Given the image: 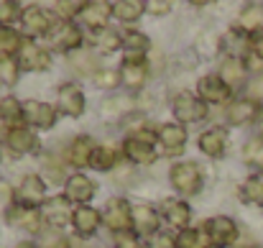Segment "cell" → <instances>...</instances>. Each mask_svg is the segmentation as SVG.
I'll return each mask as SVG.
<instances>
[{"instance_id":"cell-1","label":"cell","mask_w":263,"mask_h":248,"mask_svg":"<svg viewBox=\"0 0 263 248\" xmlns=\"http://www.w3.org/2000/svg\"><path fill=\"white\" fill-rule=\"evenodd\" d=\"M120 154H123L125 162H130L133 166L156 164V159H159V138H156V131H151L148 126L133 128V131L125 136Z\"/></svg>"},{"instance_id":"cell-2","label":"cell","mask_w":263,"mask_h":248,"mask_svg":"<svg viewBox=\"0 0 263 248\" xmlns=\"http://www.w3.org/2000/svg\"><path fill=\"white\" fill-rule=\"evenodd\" d=\"M169 184H172V189L181 200L184 197H194L204 187V171H202V166L197 162H192V159L174 162L169 166Z\"/></svg>"},{"instance_id":"cell-3","label":"cell","mask_w":263,"mask_h":248,"mask_svg":"<svg viewBox=\"0 0 263 248\" xmlns=\"http://www.w3.org/2000/svg\"><path fill=\"white\" fill-rule=\"evenodd\" d=\"M133 207L125 197H110L102 205V225L115 236L133 233Z\"/></svg>"},{"instance_id":"cell-4","label":"cell","mask_w":263,"mask_h":248,"mask_svg":"<svg viewBox=\"0 0 263 248\" xmlns=\"http://www.w3.org/2000/svg\"><path fill=\"white\" fill-rule=\"evenodd\" d=\"M172 115L181 126H197L210 115V105L197 92H176L172 100Z\"/></svg>"},{"instance_id":"cell-5","label":"cell","mask_w":263,"mask_h":248,"mask_svg":"<svg viewBox=\"0 0 263 248\" xmlns=\"http://www.w3.org/2000/svg\"><path fill=\"white\" fill-rule=\"evenodd\" d=\"M46 39H49V46L54 51L64 54V57L80 51L82 44H85L82 26H77V21H62V18H57V23H54V28Z\"/></svg>"},{"instance_id":"cell-6","label":"cell","mask_w":263,"mask_h":248,"mask_svg":"<svg viewBox=\"0 0 263 248\" xmlns=\"http://www.w3.org/2000/svg\"><path fill=\"white\" fill-rule=\"evenodd\" d=\"M49 189H46V179L41 174H23L21 182L15 184L13 189V200L23 207H31V210H41L49 200Z\"/></svg>"},{"instance_id":"cell-7","label":"cell","mask_w":263,"mask_h":248,"mask_svg":"<svg viewBox=\"0 0 263 248\" xmlns=\"http://www.w3.org/2000/svg\"><path fill=\"white\" fill-rule=\"evenodd\" d=\"M3 218H5L8 225H13L15 231H21V233H26V236H39V233L44 231V225H46L41 210L23 207V205H18L15 200L3 210Z\"/></svg>"},{"instance_id":"cell-8","label":"cell","mask_w":263,"mask_h":248,"mask_svg":"<svg viewBox=\"0 0 263 248\" xmlns=\"http://www.w3.org/2000/svg\"><path fill=\"white\" fill-rule=\"evenodd\" d=\"M54 105H57L59 115L77 120V118H82L87 113V95H85L82 84L64 82L59 84V90H57V102Z\"/></svg>"},{"instance_id":"cell-9","label":"cell","mask_w":263,"mask_h":248,"mask_svg":"<svg viewBox=\"0 0 263 248\" xmlns=\"http://www.w3.org/2000/svg\"><path fill=\"white\" fill-rule=\"evenodd\" d=\"M54 23H57V18L46 8H41V5H26L23 18H21V33L26 39H31V41L46 39L51 33Z\"/></svg>"},{"instance_id":"cell-10","label":"cell","mask_w":263,"mask_h":248,"mask_svg":"<svg viewBox=\"0 0 263 248\" xmlns=\"http://www.w3.org/2000/svg\"><path fill=\"white\" fill-rule=\"evenodd\" d=\"M202 228L207 231L212 248H230V246H235L238 238H240V228H238V223H235L230 215L207 218Z\"/></svg>"},{"instance_id":"cell-11","label":"cell","mask_w":263,"mask_h":248,"mask_svg":"<svg viewBox=\"0 0 263 248\" xmlns=\"http://www.w3.org/2000/svg\"><path fill=\"white\" fill-rule=\"evenodd\" d=\"M23 120L31 131H51L59 120V110H57V105H51L46 100H26Z\"/></svg>"},{"instance_id":"cell-12","label":"cell","mask_w":263,"mask_h":248,"mask_svg":"<svg viewBox=\"0 0 263 248\" xmlns=\"http://www.w3.org/2000/svg\"><path fill=\"white\" fill-rule=\"evenodd\" d=\"M18 67L21 72H28V75H36V72H46L51 67V51L46 46H41L39 41H31L26 39L21 51H18Z\"/></svg>"},{"instance_id":"cell-13","label":"cell","mask_w":263,"mask_h":248,"mask_svg":"<svg viewBox=\"0 0 263 248\" xmlns=\"http://www.w3.org/2000/svg\"><path fill=\"white\" fill-rule=\"evenodd\" d=\"M207 105H228L233 102V87L225 82L217 72L215 75H202L197 80V90H194Z\"/></svg>"},{"instance_id":"cell-14","label":"cell","mask_w":263,"mask_h":248,"mask_svg":"<svg viewBox=\"0 0 263 248\" xmlns=\"http://www.w3.org/2000/svg\"><path fill=\"white\" fill-rule=\"evenodd\" d=\"M156 138H159V151L166 154V156H181L184 149H186V141H189V133H186V126L181 123H161L156 128Z\"/></svg>"},{"instance_id":"cell-15","label":"cell","mask_w":263,"mask_h":248,"mask_svg":"<svg viewBox=\"0 0 263 248\" xmlns=\"http://www.w3.org/2000/svg\"><path fill=\"white\" fill-rule=\"evenodd\" d=\"M74 202H69L67 197H64V192L62 194H51L49 200H46V205L41 207V215H44V223L49 225V228H67V225H72V218H74Z\"/></svg>"},{"instance_id":"cell-16","label":"cell","mask_w":263,"mask_h":248,"mask_svg":"<svg viewBox=\"0 0 263 248\" xmlns=\"http://www.w3.org/2000/svg\"><path fill=\"white\" fill-rule=\"evenodd\" d=\"M3 146H5V151H10L13 156H31L33 151H39V136H36V131H31L28 126L8 128V131L3 133Z\"/></svg>"},{"instance_id":"cell-17","label":"cell","mask_w":263,"mask_h":248,"mask_svg":"<svg viewBox=\"0 0 263 248\" xmlns=\"http://www.w3.org/2000/svg\"><path fill=\"white\" fill-rule=\"evenodd\" d=\"M161 223H164V218H161L159 207L146 205V202H141V205L133 207V233L138 238L148 241L151 236L161 233Z\"/></svg>"},{"instance_id":"cell-18","label":"cell","mask_w":263,"mask_h":248,"mask_svg":"<svg viewBox=\"0 0 263 248\" xmlns=\"http://www.w3.org/2000/svg\"><path fill=\"white\" fill-rule=\"evenodd\" d=\"M258 115H261V108L253 97H235L233 102L225 105V123L230 128L248 126V123L258 120Z\"/></svg>"},{"instance_id":"cell-19","label":"cell","mask_w":263,"mask_h":248,"mask_svg":"<svg viewBox=\"0 0 263 248\" xmlns=\"http://www.w3.org/2000/svg\"><path fill=\"white\" fill-rule=\"evenodd\" d=\"M159 212H161L164 223H166L172 231H176V233H181V231L192 228V207H189V202H186V200H181V197L164 200V202H161V207H159Z\"/></svg>"},{"instance_id":"cell-20","label":"cell","mask_w":263,"mask_h":248,"mask_svg":"<svg viewBox=\"0 0 263 248\" xmlns=\"http://www.w3.org/2000/svg\"><path fill=\"white\" fill-rule=\"evenodd\" d=\"M97 192V184L92 182V176H87L85 171H74L64 179V197L69 202H74L77 207L80 205H89L92 197Z\"/></svg>"},{"instance_id":"cell-21","label":"cell","mask_w":263,"mask_h":248,"mask_svg":"<svg viewBox=\"0 0 263 248\" xmlns=\"http://www.w3.org/2000/svg\"><path fill=\"white\" fill-rule=\"evenodd\" d=\"M197 149L210 159H222L228 151V128L225 126H210L197 136Z\"/></svg>"},{"instance_id":"cell-22","label":"cell","mask_w":263,"mask_h":248,"mask_svg":"<svg viewBox=\"0 0 263 248\" xmlns=\"http://www.w3.org/2000/svg\"><path fill=\"white\" fill-rule=\"evenodd\" d=\"M95 141L87 133H80L69 141L67 151H64V164H69L74 171H82V169H89V159H92V151H95Z\"/></svg>"},{"instance_id":"cell-23","label":"cell","mask_w":263,"mask_h":248,"mask_svg":"<svg viewBox=\"0 0 263 248\" xmlns=\"http://www.w3.org/2000/svg\"><path fill=\"white\" fill-rule=\"evenodd\" d=\"M118 72H120V84H123L128 92H141V90L148 84V80H151V67H148V62L123 59L120 67H118Z\"/></svg>"},{"instance_id":"cell-24","label":"cell","mask_w":263,"mask_h":248,"mask_svg":"<svg viewBox=\"0 0 263 248\" xmlns=\"http://www.w3.org/2000/svg\"><path fill=\"white\" fill-rule=\"evenodd\" d=\"M100 228H102V210H97V207H92V205L74 207L72 231H74L80 238H92Z\"/></svg>"},{"instance_id":"cell-25","label":"cell","mask_w":263,"mask_h":248,"mask_svg":"<svg viewBox=\"0 0 263 248\" xmlns=\"http://www.w3.org/2000/svg\"><path fill=\"white\" fill-rule=\"evenodd\" d=\"M151 51V39L141 28H125L123 31V59L130 62H146Z\"/></svg>"},{"instance_id":"cell-26","label":"cell","mask_w":263,"mask_h":248,"mask_svg":"<svg viewBox=\"0 0 263 248\" xmlns=\"http://www.w3.org/2000/svg\"><path fill=\"white\" fill-rule=\"evenodd\" d=\"M82 23L87 26L89 31H100V28H107L110 26V18L112 15V3L107 0H89L85 3V10H82Z\"/></svg>"},{"instance_id":"cell-27","label":"cell","mask_w":263,"mask_h":248,"mask_svg":"<svg viewBox=\"0 0 263 248\" xmlns=\"http://www.w3.org/2000/svg\"><path fill=\"white\" fill-rule=\"evenodd\" d=\"M89 44L97 54H115L123 51V31L118 28H100V31H89L87 33Z\"/></svg>"},{"instance_id":"cell-28","label":"cell","mask_w":263,"mask_h":248,"mask_svg":"<svg viewBox=\"0 0 263 248\" xmlns=\"http://www.w3.org/2000/svg\"><path fill=\"white\" fill-rule=\"evenodd\" d=\"M217 75H220V77H222L225 82L230 84L233 90H235L238 84H246L248 75H251L248 59H235V57H225V59H222V64H220V69H217Z\"/></svg>"},{"instance_id":"cell-29","label":"cell","mask_w":263,"mask_h":248,"mask_svg":"<svg viewBox=\"0 0 263 248\" xmlns=\"http://www.w3.org/2000/svg\"><path fill=\"white\" fill-rule=\"evenodd\" d=\"M222 46H225V57H235V59L251 57V36L240 28H230L222 36Z\"/></svg>"},{"instance_id":"cell-30","label":"cell","mask_w":263,"mask_h":248,"mask_svg":"<svg viewBox=\"0 0 263 248\" xmlns=\"http://www.w3.org/2000/svg\"><path fill=\"white\" fill-rule=\"evenodd\" d=\"M112 15L123 26L133 28V23H138L146 15V3L143 0H118V3H112Z\"/></svg>"},{"instance_id":"cell-31","label":"cell","mask_w":263,"mask_h":248,"mask_svg":"<svg viewBox=\"0 0 263 248\" xmlns=\"http://www.w3.org/2000/svg\"><path fill=\"white\" fill-rule=\"evenodd\" d=\"M0 123L8 128H18V126H26L23 120V102L13 95H3L0 97Z\"/></svg>"},{"instance_id":"cell-32","label":"cell","mask_w":263,"mask_h":248,"mask_svg":"<svg viewBox=\"0 0 263 248\" xmlns=\"http://www.w3.org/2000/svg\"><path fill=\"white\" fill-rule=\"evenodd\" d=\"M235 28L246 31L248 36L256 33V31H263V3H248V5H243L240 13H238Z\"/></svg>"},{"instance_id":"cell-33","label":"cell","mask_w":263,"mask_h":248,"mask_svg":"<svg viewBox=\"0 0 263 248\" xmlns=\"http://www.w3.org/2000/svg\"><path fill=\"white\" fill-rule=\"evenodd\" d=\"M238 194H240V200H243L246 205L263 207V171H251V174L243 179Z\"/></svg>"},{"instance_id":"cell-34","label":"cell","mask_w":263,"mask_h":248,"mask_svg":"<svg viewBox=\"0 0 263 248\" xmlns=\"http://www.w3.org/2000/svg\"><path fill=\"white\" fill-rule=\"evenodd\" d=\"M118 162H120L118 149H112V146H107V144H97L95 151H92V159H89V169L107 174V171H112V169L118 166Z\"/></svg>"},{"instance_id":"cell-35","label":"cell","mask_w":263,"mask_h":248,"mask_svg":"<svg viewBox=\"0 0 263 248\" xmlns=\"http://www.w3.org/2000/svg\"><path fill=\"white\" fill-rule=\"evenodd\" d=\"M23 41H26V36L21 31L0 26V57H18Z\"/></svg>"},{"instance_id":"cell-36","label":"cell","mask_w":263,"mask_h":248,"mask_svg":"<svg viewBox=\"0 0 263 248\" xmlns=\"http://www.w3.org/2000/svg\"><path fill=\"white\" fill-rule=\"evenodd\" d=\"M176 248H212L204 228H186L176 233Z\"/></svg>"},{"instance_id":"cell-37","label":"cell","mask_w":263,"mask_h":248,"mask_svg":"<svg viewBox=\"0 0 263 248\" xmlns=\"http://www.w3.org/2000/svg\"><path fill=\"white\" fill-rule=\"evenodd\" d=\"M67 62L72 64V69L74 72H80V75H97L102 67H100V62H97V54H89V51H74V54H69L67 57Z\"/></svg>"},{"instance_id":"cell-38","label":"cell","mask_w":263,"mask_h":248,"mask_svg":"<svg viewBox=\"0 0 263 248\" xmlns=\"http://www.w3.org/2000/svg\"><path fill=\"white\" fill-rule=\"evenodd\" d=\"M243 162L251 164L256 171H263V136H253L243 146Z\"/></svg>"},{"instance_id":"cell-39","label":"cell","mask_w":263,"mask_h":248,"mask_svg":"<svg viewBox=\"0 0 263 248\" xmlns=\"http://www.w3.org/2000/svg\"><path fill=\"white\" fill-rule=\"evenodd\" d=\"M23 10L26 8L21 3H15V0H0V26L13 28V23H21Z\"/></svg>"},{"instance_id":"cell-40","label":"cell","mask_w":263,"mask_h":248,"mask_svg":"<svg viewBox=\"0 0 263 248\" xmlns=\"http://www.w3.org/2000/svg\"><path fill=\"white\" fill-rule=\"evenodd\" d=\"M21 77V67L15 57H0V87H13Z\"/></svg>"},{"instance_id":"cell-41","label":"cell","mask_w":263,"mask_h":248,"mask_svg":"<svg viewBox=\"0 0 263 248\" xmlns=\"http://www.w3.org/2000/svg\"><path fill=\"white\" fill-rule=\"evenodd\" d=\"M54 10H57V18H62V21H74V18L82 15L85 3H82V0H57V3H54Z\"/></svg>"},{"instance_id":"cell-42","label":"cell","mask_w":263,"mask_h":248,"mask_svg":"<svg viewBox=\"0 0 263 248\" xmlns=\"http://www.w3.org/2000/svg\"><path fill=\"white\" fill-rule=\"evenodd\" d=\"M92 82L97 84L100 90H115V87H123V84H120V72H118V69H110V67H102V69L92 77Z\"/></svg>"},{"instance_id":"cell-43","label":"cell","mask_w":263,"mask_h":248,"mask_svg":"<svg viewBox=\"0 0 263 248\" xmlns=\"http://www.w3.org/2000/svg\"><path fill=\"white\" fill-rule=\"evenodd\" d=\"M146 248H176V236L161 231V233H156L146 241Z\"/></svg>"},{"instance_id":"cell-44","label":"cell","mask_w":263,"mask_h":248,"mask_svg":"<svg viewBox=\"0 0 263 248\" xmlns=\"http://www.w3.org/2000/svg\"><path fill=\"white\" fill-rule=\"evenodd\" d=\"M112 248H146V241L138 238L136 233H125V236H118Z\"/></svg>"},{"instance_id":"cell-45","label":"cell","mask_w":263,"mask_h":248,"mask_svg":"<svg viewBox=\"0 0 263 248\" xmlns=\"http://www.w3.org/2000/svg\"><path fill=\"white\" fill-rule=\"evenodd\" d=\"M172 8H174V5H172L169 0H148V3H146V13H148V15H169Z\"/></svg>"},{"instance_id":"cell-46","label":"cell","mask_w":263,"mask_h":248,"mask_svg":"<svg viewBox=\"0 0 263 248\" xmlns=\"http://www.w3.org/2000/svg\"><path fill=\"white\" fill-rule=\"evenodd\" d=\"M251 57L263 62V31H256L251 33Z\"/></svg>"},{"instance_id":"cell-47","label":"cell","mask_w":263,"mask_h":248,"mask_svg":"<svg viewBox=\"0 0 263 248\" xmlns=\"http://www.w3.org/2000/svg\"><path fill=\"white\" fill-rule=\"evenodd\" d=\"M13 248H36V246H33L31 241H21V243H15Z\"/></svg>"},{"instance_id":"cell-48","label":"cell","mask_w":263,"mask_h":248,"mask_svg":"<svg viewBox=\"0 0 263 248\" xmlns=\"http://www.w3.org/2000/svg\"><path fill=\"white\" fill-rule=\"evenodd\" d=\"M258 131H261V136H263V110H261V115H258Z\"/></svg>"},{"instance_id":"cell-49","label":"cell","mask_w":263,"mask_h":248,"mask_svg":"<svg viewBox=\"0 0 263 248\" xmlns=\"http://www.w3.org/2000/svg\"><path fill=\"white\" fill-rule=\"evenodd\" d=\"M0 159H3V141H0Z\"/></svg>"}]
</instances>
